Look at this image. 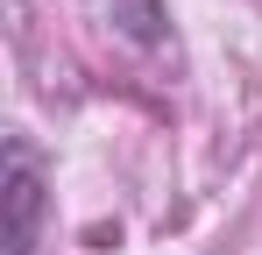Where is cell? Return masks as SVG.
Returning a JSON list of instances; mask_svg holds the SVG:
<instances>
[{"instance_id":"1","label":"cell","mask_w":262,"mask_h":255,"mask_svg":"<svg viewBox=\"0 0 262 255\" xmlns=\"http://www.w3.org/2000/svg\"><path fill=\"white\" fill-rule=\"evenodd\" d=\"M36 227H43V163L14 135L7 142V255H36Z\"/></svg>"}]
</instances>
